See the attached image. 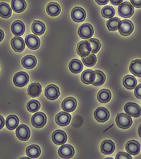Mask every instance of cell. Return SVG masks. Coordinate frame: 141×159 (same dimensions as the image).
Returning <instances> with one entry per match:
<instances>
[{
  "label": "cell",
  "instance_id": "6da1fadb",
  "mask_svg": "<svg viewBox=\"0 0 141 159\" xmlns=\"http://www.w3.org/2000/svg\"><path fill=\"white\" fill-rule=\"evenodd\" d=\"M117 126L120 129H127L132 125V119L127 114L125 113H119L116 117Z\"/></svg>",
  "mask_w": 141,
  "mask_h": 159
},
{
  "label": "cell",
  "instance_id": "7a4b0ae2",
  "mask_svg": "<svg viewBox=\"0 0 141 159\" xmlns=\"http://www.w3.org/2000/svg\"><path fill=\"white\" fill-rule=\"evenodd\" d=\"M118 12L121 17L129 18L134 14V7L129 2H123L119 5Z\"/></svg>",
  "mask_w": 141,
  "mask_h": 159
},
{
  "label": "cell",
  "instance_id": "3957f363",
  "mask_svg": "<svg viewBox=\"0 0 141 159\" xmlns=\"http://www.w3.org/2000/svg\"><path fill=\"white\" fill-rule=\"evenodd\" d=\"M118 29L122 36H129L132 33L133 30H134V25L130 20H123L119 22Z\"/></svg>",
  "mask_w": 141,
  "mask_h": 159
},
{
  "label": "cell",
  "instance_id": "277c9868",
  "mask_svg": "<svg viewBox=\"0 0 141 159\" xmlns=\"http://www.w3.org/2000/svg\"><path fill=\"white\" fill-rule=\"evenodd\" d=\"M29 82V76L27 73L24 71H20L16 73L13 78V83L16 87H23L26 86Z\"/></svg>",
  "mask_w": 141,
  "mask_h": 159
},
{
  "label": "cell",
  "instance_id": "5b68a950",
  "mask_svg": "<svg viewBox=\"0 0 141 159\" xmlns=\"http://www.w3.org/2000/svg\"><path fill=\"white\" fill-rule=\"evenodd\" d=\"M47 117L46 115L43 112L35 113L32 117V124L36 129H41L46 125Z\"/></svg>",
  "mask_w": 141,
  "mask_h": 159
},
{
  "label": "cell",
  "instance_id": "8992f818",
  "mask_svg": "<svg viewBox=\"0 0 141 159\" xmlns=\"http://www.w3.org/2000/svg\"><path fill=\"white\" fill-rule=\"evenodd\" d=\"M16 137H18L20 141H27L31 135V132L29 128L25 125H18V127L16 128L15 132Z\"/></svg>",
  "mask_w": 141,
  "mask_h": 159
},
{
  "label": "cell",
  "instance_id": "52a82bcc",
  "mask_svg": "<svg viewBox=\"0 0 141 159\" xmlns=\"http://www.w3.org/2000/svg\"><path fill=\"white\" fill-rule=\"evenodd\" d=\"M124 111L127 115L133 117H139L141 114V109L139 105L135 103H127L124 106Z\"/></svg>",
  "mask_w": 141,
  "mask_h": 159
},
{
  "label": "cell",
  "instance_id": "ba28073f",
  "mask_svg": "<svg viewBox=\"0 0 141 159\" xmlns=\"http://www.w3.org/2000/svg\"><path fill=\"white\" fill-rule=\"evenodd\" d=\"M78 35L81 38L90 39L94 35V28L90 24H84L78 28Z\"/></svg>",
  "mask_w": 141,
  "mask_h": 159
},
{
  "label": "cell",
  "instance_id": "9c48e42d",
  "mask_svg": "<svg viewBox=\"0 0 141 159\" xmlns=\"http://www.w3.org/2000/svg\"><path fill=\"white\" fill-rule=\"evenodd\" d=\"M77 52L82 57H86L91 52V47L88 40H82L78 43L77 47Z\"/></svg>",
  "mask_w": 141,
  "mask_h": 159
},
{
  "label": "cell",
  "instance_id": "30bf717a",
  "mask_svg": "<svg viewBox=\"0 0 141 159\" xmlns=\"http://www.w3.org/2000/svg\"><path fill=\"white\" fill-rule=\"evenodd\" d=\"M44 94H45V96L47 97L48 99L55 100L60 95V90H59L58 87H56V85L50 84L45 88Z\"/></svg>",
  "mask_w": 141,
  "mask_h": 159
},
{
  "label": "cell",
  "instance_id": "8fae6325",
  "mask_svg": "<svg viewBox=\"0 0 141 159\" xmlns=\"http://www.w3.org/2000/svg\"><path fill=\"white\" fill-rule=\"evenodd\" d=\"M25 44H26L27 46L30 49L32 50H36V49H38L40 45V39L36 36V35L33 34H29L26 36L25 38Z\"/></svg>",
  "mask_w": 141,
  "mask_h": 159
},
{
  "label": "cell",
  "instance_id": "7c38bea8",
  "mask_svg": "<svg viewBox=\"0 0 141 159\" xmlns=\"http://www.w3.org/2000/svg\"><path fill=\"white\" fill-rule=\"evenodd\" d=\"M110 113L105 107H98L95 111V118L100 123H104L109 120Z\"/></svg>",
  "mask_w": 141,
  "mask_h": 159
},
{
  "label": "cell",
  "instance_id": "4fadbf2b",
  "mask_svg": "<svg viewBox=\"0 0 141 159\" xmlns=\"http://www.w3.org/2000/svg\"><path fill=\"white\" fill-rule=\"evenodd\" d=\"M74 149L72 145H61L60 148H59L58 153L59 155L63 158H70V157H73L74 155Z\"/></svg>",
  "mask_w": 141,
  "mask_h": 159
},
{
  "label": "cell",
  "instance_id": "5bb4252c",
  "mask_svg": "<svg viewBox=\"0 0 141 159\" xmlns=\"http://www.w3.org/2000/svg\"><path fill=\"white\" fill-rule=\"evenodd\" d=\"M71 17L75 22H82L86 17V13L83 8L76 7L71 11Z\"/></svg>",
  "mask_w": 141,
  "mask_h": 159
},
{
  "label": "cell",
  "instance_id": "9a60e30c",
  "mask_svg": "<svg viewBox=\"0 0 141 159\" xmlns=\"http://www.w3.org/2000/svg\"><path fill=\"white\" fill-rule=\"evenodd\" d=\"M61 107L66 112H72L77 107V100L73 97H68L63 100Z\"/></svg>",
  "mask_w": 141,
  "mask_h": 159
},
{
  "label": "cell",
  "instance_id": "2e32d148",
  "mask_svg": "<svg viewBox=\"0 0 141 159\" xmlns=\"http://www.w3.org/2000/svg\"><path fill=\"white\" fill-rule=\"evenodd\" d=\"M11 44L14 51L17 52H23L25 48V43L21 36H15L14 38H12Z\"/></svg>",
  "mask_w": 141,
  "mask_h": 159
},
{
  "label": "cell",
  "instance_id": "e0dca14e",
  "mask_svg": "<svg viewBox=\"0 0 141 159\" xmlns=\"http://www.w3.org/2000/svg\"><path fill=\"white\" fill-rule=\"evenodd\" d=\"M52 139L56 145H61L66 142L67 135L66 133L62 130H56L52 133Z\"/></svg>",
  "mask_w": 141,
  "mask_h": 159
},
{
  "label": "cell",
  "instance_id": "ac0fdd59",
  "mask_svg": "<svg viewBox=\"0 0 141 159\" xmlns=\"http://www.w3.org/2000/svg\"><path fill=\"white\" fill-rule=\"evenodd\" d=\"M126 149L130 155H137L140 151V145L138 141L131 140L126 144Z\"/></svg>",
  "mask_w": 141,
  "mask_h": 159
},
{
  "label": "cell",
  "instance_id": "d6986e66",
  "mask_svg": "<svg viewBox=\"0 0 141 159\" xmlns=\"http://www.w3.org/2000/svg\"><path fill=\"white\" fill-rule=\"evenodd\" d=\"M115 145L111 140H104L101 144V151L106 155H110L115 151Z\"/></svg>",
  "mask_w": 141,
  "mask_h": 159
},
{
  "label": "cell",
  "instance_id": "ffe728a7",
  "mask_svg": "<svg viewBox=\"0 0 141 159\" xmlns=\"http://www.w3.org/2000/svg\"><path fill=\"white\" fill-rule=\"evenodd\" d=\"M56 122L60 126H66L70 123L71 116L66 111H61L56 116Z\"/></svg>",
  "mask_w": 141,
  "mask_h": 159
},
{
  "label": "cell",
  "instance_id": "44dd1931",
  "mask_svg": "<svg viewBox=\"0 0 141 159\" xmlns=\"http://www.w3.org/2000/svg\"><path fill=\"white\" fill-rule=\"evenodd\" d=\"M11 32L15 36H21L25 32V25L20 20H16L11 25Z\"/></svg>",
  "mask_w": 141,
  "mask_h": 159
},
{
  "label": "cell",
  "instance_id": "7402d4cb",
  "mask_svg": "<svg viewBox=\"0 0 141 159\" xmlns=\"http://www.w3.org/2000/svg\"><path fill=\"white\" fill-rule=\"evenodd\" d=\"M27 7L25 0H11V8L16 13H21Z\"/></svg>",
  "mask_w": 141,
  "mask_h": 159
},
{
  "label": "cell",
  "instance_id": "603a6c76",
  "mask_svg": "<svg viewBox=\"0 0 141 159\" xmlns=\"http://www.w3.org/2000/svg\"><path fill=\"white\" fill-rule=\"evenodd\" d=\"M41 90H42V87L41 85L38 83H34L28 87V94L29 96L31 97H38L41 93Z\"/></svg>",
  "mask_w": 141,
  "mask_h": 159
},
{
  "label": "cell",
  "instance_id": "cb8c5ba5",
  "mask_svg": "<svg viewBox=\"0 0 141 159\" xmlns=\"http://www.w3.org/2000/svg\"><path fill=\"white\" fill-rule=\"evenodd\" d=\"M81 79L85 84H92L95 80V71L92 70H86L83 71L81 76Z\"/></svg>",
  "mask_w": 141,
  "mask_h": 159
},
{
  "label": "cell",
  "instance_id": "d4e9b609",
  "mask_svg": "<svg viewBox=\"0 0 141 159\" xmlns=\"http://www.w3.org/2000/svg\"><path fill=\"white\" fill-rule=\"evenodd\" d=\"M22 65L24 68L32 69L36 66L37 60L34 56L32 55H27L22 59Z\"/></svg>",
  "mask_w": 141,
  "mask_h": 159
},
{
  "label": "cell",
  "instance_id": "484cf974",
  "mask_svg": "<svg viewBox=\"0 0 141 159\" xmlns=\"http://www.w3.org/2000/svg\"><path fill=\"white\" fill-rule=\"evenodd\" d=\"M69 70L73 74H78L83 70L82 62L78 59H73L68 65Z\"/></svg>",
  "mask_w": 141,
  "mask_h": 159
},
{
  "label": "cell",
  "instance_id": "4316f807",
  "mask_svg": "<svg viewBox=\"0 0 141 159\" xmlns=\"http://www.w3.org/2000/svg\"><path fill=\"white\" fill-rule=\"evenodd\" d=\"M60 7L57 2H52L48 4L46 7V11L49 16H56L60 13Z\"/></svg>",
  "mask_w": 141,
  "mask_h": 159
},
{
  "label": "cell",
  "instance_id": "83f0119b",
  "mask_svg": "<svg viewBox=\"0 0 141 159\" xmlns=\"http://www.w3.org/2000/svg\"><path fill=\"white\" fill-rule=\"evenodd\" d=\"M98 100L102 103H107L111 99V93L107 89H103L99 91L97 95Z\"/></svg>",
  "mask_w": 141,
  "mask_h": 159
},
{
  "label": "cell",
  "instance_id": "f1b7e54d",
  "mask_svg": "<svg viewBox=\"0 0 141 159\" xmlns=\"http://www.w3.org/2000/svg\"><path fill=\"white\" fill-rule=\"evenodd\" d=\"M129 70H130V71H131L133 75H135V76L140 78L141 77V61L139 60V59L132 61L131 65H130Z\"/></svg>",
  "mask_w": 141,
  "mask_h": 159
},
{
  "label": "cell",
  "instance_id": "f546056e",
  "mask_svg": "<svg viewBox=\"0 0 141 159\" xmlns=\"http://www.w3.org/2000/svg\"><path fill=\"white\" fill-rule=\"evenodd\" d=\"M32 31L35 35L37 36H40V35L44 34V32H45V25L41 21H34L32 25Z\"/></svg>",
  "mask_w": 141,
  "mask_h": 159
},
{
  "label": "cell",
  "instance_id": "4dcf8cb0",
  "mask_svg": "<svg viewBox=\"0 0 141 159\" xmlns=\"http://www.w3.org/2000/svg\"><path fill=\"white\" fill-rule=\"evenodd\" d=\"M19 123H20L19 118L15 115H10L9 116H7L6 122H5L7 128L9 130H14V129H15L16 128L18 127Z\"/></svg>",
  "mask_w": 141,
  "mask_h": 159
},
{
  "label": "cell",
  "instance_id": "1f68e13d",
  "mask_svg": "<svg viewBox=\"0 0 141 159\" xmlns=\"http://www.w3.org/2000/svg\"><path fill=\"white\" fill-rule=\"evenodd\" d=\"M41 150H40V146L37 145H29L26 149L27 155L31 158H36L40 155Z\"/></svg>",
  "mask_w": 141,
  "mask_h": 159
},
{
  "label": "cell",
  "instance_id": "d6a6232c",
  "mask_svg": "<svg viewBox=\"0 0 141 159\" xmlns=\"http://www.w3.org/2000/svg\"><path fill=\"white\" fill-rule=\"evenodd\" d=\"M123 84L128 90H133L137 85L136 79L134 76H131V75H127V76H125L123 78Z\"/></svg>",
  "mask_w": 141,
  "mask_h": 159
},
{
  "label": "cell",
  "instance_id": "836d02e7",
  "mask_svg": "<svg viewBox=\"0 0 141 159\" xmlns=\"http://www.w3.org/2000/svg\"><path fill=\"white\" fill-rule=\"evenodd\" d=\"M11 8L7 2H0V16L3 19H8L11 16Z\"/></svg>",
  "mask_w": 141,
  "mask_h": 159
},
{
  "label": "cell",
  "instance_id": "e575fe53",
  "mask_svg": "<svg viewBox=\"0 0 141 159\" xmlns=\"http://www.w3.org/2000/svg\"><path fill=\"white\" fill-rule=\"evenodd\" d=\"M106 81V75L104 73L100 70H95V80L93 82L92 84L95 87H99L103 85Z\"/></svg>",
  "mask_w": 141,
  "mask_h": 159
},
{
  "label": "cell",
  "instance_id": "d590c367",
  "mask_svg": "<svg viewBox=\"0 0 141 159\" xmlns=\"http://www.w3.org/2000/svg\"><path fill=\"white\" fill-rule=\"evenodd\" d=\"M97 61V57L95 56V53L92 54H89L86 57H82V62L86 66L88 67H92L96 64Z\"/></svg>",
  "mask_w": 141,
  "mask_h": 159
},
{
  "label": "cell",
  "instance_id": "8d00e7d4",
  "mask_svg": "<svg viewBox=\"0 0 141 159\" xmlns=\"http://www.w3.org/2000/svg\"><path fill=\"white\" fill-rule=\"evenodd\" d=\"M102 16L106 19H111L115 16V9L111 6H106L102 9Z\"/></svg>",
  "mask_w": 141,
  "mask_h": 159
},
{
  "label": "cell",
  "instance_id": "74e56055",
  "mask_svg": "<svg viewBox=\"0 0 141 159\" xmlns=\"http://www.w3.org/2000/svg\"><path fill=\"white\" fill-rule=\"evenodd\" d=\"M120 22V20L117 17L111 18L107 22V26L110 31H115L119 28V24Z\"/></svg>",
  "mask_w": 141,
  "mask_h": 159
},
{
  "label": "cell",
  "instance_id": "f35d334b",
  "mask_svg": "<svg viewBox=\"0 0 141 159\" xmlns=\"http://www.w3.org/2000/svg\"><path fill=\"white\" fill-rule=\"evenodd\" d=\"M88 42L90 43L91 47V52L93 53H96L99 52L101 48V43L98 39L95 38H90L88 40Z\"/></svg>",
  "mask_w": 141,
  "mask_h": 159
},
{
  "label": "cell",
  "instance_id": "ab89813d",
  "mask_svg": "<svg viewBox=\"0 0 141 159\" xmlns=\"http://www.w3.org/2000/svg\"><path fill=\"white\" fill-rule=\"evenodd\" d=\"M40 107V103L37 100H31L27 104V109L30 112H36Z\"/></svg>",
  "mask_w": 141,
  "mask_h": 159
},
{
  "label": "cell",
  "instance_id": "60d3db41",
  "mask_svg": "<svg viewBox=\"0 0 141 159\" xmlns=\"http://www.w3.org/2000/svg\"><path fill=\"white\" fill-rule=\"evenodd\" d=\"M116 159H131V156L129 153H124V152H119L117 153Z\"/></svg>",
  "mask_w": 141,
  "mask_h": 159
},
{
  "label": "cell",
  "instance_id": "b9f144b4",
  "mask_svg": "<svg viewBox=\"0 0 141 159\" xmlns=\"http://www.w3.org/2000/svg\"><path fill=\"white\" fill-rule=\"evenodd\" d=\"M135 88V95L138 99H141V85H136Z\"/></svg>",
  "mask_w": 141,
  "mask_h": 159
},
{
  "label": "cell",
  "instance_id": "7bdbcfd3",
  "mask_svg": "<svg viewBox=\"0 0 141 159\" xmlns=\"http://www.w3.org/2000/svg\"><path fill=\"white\" fill-rule=\"evenodd\" d=\"M131 4L136 8H140L141 0H131Z\"/></svg>",
  "mask_w": 141,
  "mask_h": 159
},
{
  "label": "cell",
  "instance_id": "ee69618b",
  "mask_svg": "<svg viewBox=\"0 0 141 159\" xmlns=\"http://www.w3.org/2000/svg\"><path fill=\"white\" fill-rule=\"evenodd\" d=\"M110 2H111V4H113V5H115V6H117V5H119L120 3H122V2H123V0H109Z\"/></svg>",
  "mask_w": 141,
  "mask_h": 159
},
{
  "label": "cell",
  "instance_id": "f6af8a7d",
  "mask_svg": "<svg viewBox=\"0 0 141 159\" xmlns=\"http://www.w3.org/2000/svg\"><path fill=\"white\" fill-rule=\"evenodd\" d=\"M95 1L99 5H106L109 2V0H95Z\"/></svg>",
  "mask_w": 141,
  "mask_h": 159
},
{
  "label": "cell",
  "instance_id": "bcb514c9",
  "mask_svg": "<svg viewBox=\"0 0 141 159\" xmlns=\"http://www.w3.org/2000/svg\"><path fill=\"white\" fill-rule=\"evenodd\" d=\"M4 125H5V120H4V118L0 116V129H2L4 127Z\"/></svg>",
  "mask_w": 141,
  "mask_h": 159
},
{
  "label": "cell",
  "instance_id": "7dc6e473",
  "mask_svg": "<svg viewBox=\"0 0 141 159\" xmlns=\"http://www.w3.org/2000/svg\"><path fill=\"white\" fill-rule=\"evenodd\" d=\"M4 38V32L2 29H0V42L3 40Z\"/></svg>",
  "mask_w": 141,
  "mask_h": 159
},
{
  "label": "cell",
  "instance_id": "c3c4849f",
  "mask_svg": "<svg viewBox=\"0 0 141 159\" xmlns=\"http://www.w3.org/2000/svg\"><path fill=\"white\" fill-rule=\"evenodd\" d=\"M140 129H141V126H139V137H141V134H140Z\"/></svg>",
  "mask_w": 141,
  "mask_h": 159
}]
</instances>
